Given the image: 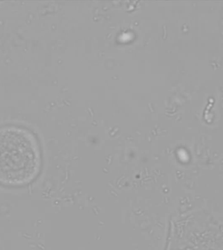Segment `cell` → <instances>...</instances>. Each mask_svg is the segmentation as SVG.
I'll return each instance as SVG.
<instances>
[{
	"instance_id": "cell-1",
	"label": "cell",
	"mask_w": 223,
	"mask_h": 250,
	"mask_svg": "<svg viewBox=\"0 0 223 250\" xmlns=\"http://www.w3.org/2000/svg\"><path fill=\"white\" fill-rule=\"evenodd\" d=\"M40 153L30 133L17 127L0 129V184L26 185L40 168Z\"/></svg>"
}]
</instances>
